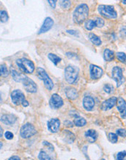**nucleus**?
Returning a JSON list of instances; mask_svg holds the SVG:
<instances>
[{
  "label": "nucleus",
  "instance_id": "f257e3e1",
  "mask_svg": "<svg viewBox=\"0 0 126 160\" xmlns=\"http://www.w3.org/2000/svg\"><path fill=\"white\" fill-rule=\"evenodd\" d=\"M89 16V7L86 4H81L76 7L73 13L74 23L81 24L87 20Z\"/></svg>",
  "mask_w": 126,
  "mask_h": 160
},
{
  "label": "nucleus",
  "instance_id": "f03ea898",
  "mask_svg": "<svg viewBox=\"0 0 126 160\" xmlns=\"http://www.w3.org/2000/svg\"><path fill=\"white\" fill-rule=\"evenodd\" d=\"M79 70L77 66L69 65L65 69L64 71V76L65 79L69 84H74L77 80L79 76Z\"/></svg>",
  "mask_w": 126,
  "mask_h": 160
},
{
  "label": "nucleus",
  "instance_id": "7ed1b4c3",
  "mask_svg": "<svg viewBox=\"0 0 126 160\" xmlns=\"http://www.w3.org/2000/svg\"><path fill=\"white\" fill-rule=\"evenodd\" d=\"M98 10L103 17L108 19H115L117 17V13L114 9V6L100 4L98 7Z\"/></svg>",
  "mask_w": 126,
  "mask_h": 160
},
{
  "label": "nucleus",
  "instance_id": "20e7f679",
  "mask_svg": "<svg viewBox=\"0 0 126 160\" xmlns=\"http://www.w3.org/2000/svg\"><path fill=\"white\" fill-rule=\"evenodd\" d=\"M16 64L24 73L26 74H32L35 69L34 63L27 58H21L16 61Z\"/></svg>",
  "mask_w": 126,
  "mask_h": 160
},
{
  "label": "nucleus",
  "instance_id": "39448f33",
  "mask_svg": "<svg viewBox=\"0 0 126 160\" xmlns=\"http://www.w3.org/2000/svg\"><path fill=\"white\" fill-rule=\"evenodd\" d=\"M37 75H38V76H39V79L44 81V86H45V87L47 88L48 90H52V89L54 87L53 81L52 79H50L49 75L47 74L45 70L41 67H38L37 68Z\"/></svg>",
  "mask_w": 126,
  "mask_h": 160
},
{
  "label": "nucleus",
  "instance_id": "423d86ee",
  "mask_svg": "<svg viewBox=\"0 0 126 160\" xmlns=\"http://www.w3.org/2000/svg\"><path fill=\"white\" fill-rule=\"evenodd\" d=\"M36 133V130L33 124L30 123H26L21 127L20 130V135L23 138H29L34 136Z\"/></svg>",
  "mask_w": 126,
  "mask_h": 160
},
{
  "label": "nucleus",
  "instance_id": "0eeeda50",
  "mask_svg": "<svg viewBox=\"0 0 126 160\" xmlns=\"http://www.w3.org/2000/svg\"><path fill=\"white\" fill-rule=\"evenodd\" d=\"M112 77L117 83V87H120L125 81V78L122 74V69L119 66H114L112 69Z\"/></svg>",
  "mask_w": 126,
  "mask_h": 160
},
{
  "label": "nucleus",
  "instance_id": "6e6552de",
  "mask_svg": "<svg viewBox=\"0 0 126 160\" xmlns=\"http://www.w3.org/2000/svg\"><path fill=\"white\" fill-rule=\"evenodd\" d=\"M21 82L23 83V85H24L25 90L28 93H35L36 90H37V87H36L35 82L32 79H31L30 78L25 76V75L23 76Z\"/></svg>",
  "mask_w": 126,
  "mask_h": 160
},
{
  "label": "nucleus",
  "instance_id": "1a4fd4ad",
  "mask_svg": "<svg viewBox=\"0 0 126 160\" xmlns=\"http://www.w3.org/2000/svg\"><path fill=\"white\" fill-rule=\"evenodd\" d=\"M11 99L13 103L16 106L22 104V103L26 100L24 93L20 90H15L11 93Z\"/></svg>",
  "mask_w": 126,
  "mask_h": 160
},
{
  "label": "nucleus",
  "instance_id": "9d476101",
  "mask_svg": "<svg viewBox=\"0 0 126 160\" xmlns=\"http://www.w3.org/2000/svg\"><path fill=\"white\" fill-rule=\"evenodd\" d=\"M64 105V101L60 96L58 94H53L50 100V106L52 109H57L61 108Z\"/></svg>",
  "mask_w": 126,
  "mask_h": 160
},
{
  "label": "nucleus",
  "instance_id": "9b49d317",
  "mask_svg": "<svg viewBox=\"0 0 126 160\" xmlns=\"http://www.w3.org/2000/svg\"><path fill=\"white\" fill-rule=\"evenodd\" d=\"M104 74V71L101 67L91 64L90 66V78L92 79H100Z\"/></svg>",
  "mask_w": 126,
  "mask_h": 160
},
{
  "label": "nucleus",
  "instance_id": "f8f14e48",
  "mask_svg": "<svg viewBox=\"0 0 126 160\" xmlns=\"http://www.w3.org/2000/svg\"><path fill=\"white\" fill-rule=\"evenodd\" d=\"M61 121L58 118H54V119H51L47 122V128L49 131L51 133H56L59 131V128H60Z\"/></svg>",
  "mask_w": 126,
  "mask_h": 160
},
{
  "label": "nucleus",
  "instance_id": "ddd939ff",
  "mask_svg": "<svg viewBox=\"0 0 126 160\" xmlns=\"http://www.w3.org/2000/svg\"><path fill=\"white\" fill-rule=\"evenodd\" d=\"M53 24H54V21L52 18L50 17L46 18L45 20H44V23H43L42 27H41V29H39V34H44V33L47 32V31H49V30H50L51 29H52L53 26Z\"/></svg>",
  "mask_w": 126,
  "mask_h": 160
},
{
  "label": "nucleus",
  "instance_id": "4468645a",
  "mask_svg": "<svg viewBox=\"0 0 126 160\" xmlns=\"http://www.w3.org/2000/svg\"><path fill=\"white\" fill-rule=\"evenodd\" d=\"M82 104H83V107L86 111H92L93 109L94 106H95L94 98L90 96H84V98H83V101H82Z\"/></svg>",
  "mask_w": 126,
  "mask_h": 160
},
{
  "label": "nucleus",
  "instance_id": "2eb2a0df",
  "mask_svg": "<svg viewBox=\"0 0 126 160\" xmlns=\"http://www.w3.org/2000/svg\"><path fill=\"white\" fill-rule=\"evenodd\" d=\"M117 98L116 97H112L106 100L102 103V109L103 111H107V110L112 109L117 103Z\"/></svg>",
  "mask_w": 126,
  "mask_h": 160
},
{
  "label": "nucleus",
  "instance_id": "dca6fc26",
  "mask_svg": "<svg viewBox=\"0 0 126 160\" xmlns=\"http://www.w3.org/2000/svg\"><path fill=\"white\" fill-rule=\"evenodd\" d=\"M117 107L118 111H120V113L121 114V116L123 119H125V114H126V104H125V100L122 98H119L117 100Z\"/></svg>",
  "mask_w": 126,
  "mask_h": 160
},
{
  "label": "nucleus",
  "instance_id": "f3484780",
  "mask_svg": "<svg viewBox=\"0 0 126 160\" xmlns=\"http://www.w3.org/2000/svg\"><path fill=\"white\" fill-rule=\"evenodd\" d=\"M1 120L4 124L7 125H13L17 120V117L13 114H4L1 117Z\"/></svg>",
  "mask_w": 126,
  "mask_h": 160
},
{
  "label": "nucleus",
  "instance_id": "a211bd4d",
  "mask_svg": "<svg viewBox=\"0 0 126 160\" xmlns=\"http://www.w3.org/2000/svg\"><path fill=\"white\" fill-rule=\"evenodd\" d=\"M84 136H85L86 139H87V141L89 143H92L95 142L96 140H97L98 134L96 133V131L94 130H88L84 133Z\"/></svg>",
  "mask_w": 126,
  "mask_h": 160
},
{
  "label": "nucleus",
  "instance_id": "6ab92c4d",
  "mask_svg": "<svg viewBox=\"0 0 126 160\" xmlns=\"http://www.w3.org/2000/svg\"><path fill=\"white\" fill-rule=\"evenodd\" d=\"M66 97L70 100H74L78 98V93L77 90L73 87H67L65 90Z\"/></svg>",
  "mask_w": 126,
  "mask_h": 160
},
{
  "label": "nucleus",
  "instance_id": "aec40b11",
  "mask_svg": "<svg viewBox=\"0 0 126 160\" xmlns=\"http://www.w3.org/2000/svg\"><path fill=\"white\" fill-rule=\"evenodd\" d=\"M89 39L90 40L91 42L93 44H94L96 46H100L102 44V39H100L99 36H98L97 35L95 34H93V33H90L89 34Z\"/></svg>",
  "mask_w": 126,
  "mask_h": 160
},
{
  "label": "nucleus",
  "instance_id": "412c9836",
  "mask_svg": "<svg viewBox=\"0 0 126 160\" xmlns=\"http://www.w3.org/2000/svg\"><path fill=\"white\" fill-rule=\"evenodd\" d=\"M114 58V53L113 51L109 49H105L104 52V59L107 62H110Z\"/></svg>",
  "mask_w": 126,
  "mask_h": 160
},
{
  "label": "nucleus",
  "instance_id": "4be33fe9",
  "mask_svg": "<svg viewBox=\"0 0 126 160\" xmlns=\"http://www.w3.org/2000/svg\"><path fill=\"white\" fill-rule=\"evenodd\" d=\"M86 123H87L86 120L83 117H81V116H76L75 119H74V125H76L77 127H83L85 125Z\"/></svg>",
  "mask_w": 126,
  "mask_h": 160
},
{
  "label": "nucleus",
  "instance_id": "5701e85b",
  "mask_svg": "<svg viewBox=\"0 0 126 160\" xmlns=\"http://www.w3.org/2000/svg\"><path fill=\"white\" fill-rule=\"evenodd\" d=\"M11 74H12L13 79H14L15 81H17V82H21V80H22L24 74H19V73H18L17 71L14 69L11 70Z\"/></svg>",
  "mask_w": 126,
  "mask_h": 160
},
{
  "label": "nucleus",
  "instance_id": "b1692460",
  "mask_svg": "<svg viewBox=\"0 0 126 160\" xmlns=\"http://www.w3.org/2000/svg\"><path fill=\"white\" fill-rule=\"evenodd\" d=\"M96 27V23L93 20H87L84 23V28L87 30V31H91Z\"/></svg>",
  "mask_w": 126,
  "mask_h": 160
},
{
  "label": "nucleus",
  "instance_id": "393cba45",
  "mask_svg": "<svg viewBox=\"0 0 126 160\" xmlns=\"http://www.w3.org/2000/svg\"><path fill=\"white\" fill-rule=\"evenodd\" d=\"M47 57L53 63L54 65H56V66L58 64V63H60V61H61V58L60 57H59V56H56V55L53 54V53L48 54Z\"/></svg>",
  "mask_w": 126,
  "mask_h": 160
},
{
  "label": "nucleus",
  "instance_id": "a878e982",
  "mask_svg": "<svg viewBox=\"0 0 126 160\" xmlns=\"http://www.w3.org/2000/svg\"><path fill=\"white\" fill-rule=\"evenodd\" d=\"M38 158H39V160H54L52 157H51L50 156L49 154H47L44 151H40L39 156H38Z\"/></svg>",
  "mask_w": 126,
  "mask_h": 160
},
{
  "label": "nucleus",
  "instance_id": "bb28decb",
  "mask_svg": "<svg viewBox=\"0 0 126 160\" xmlns=\"http://www.w3.org/2000/svg\"><path fill=\"white\" fill-rule=\"evenodd\" d=\"M95 21L96 23V27H99V28H102L104 26V20L102 18L99 17H96L95 19L93 20Z\"/></svg>",
  "mask_w": 126,
  "mask_h": 160
},
{
  "label": "nucleus",
  "instance_id": "cd10ccee",
  "mask_svg": "<svg viewBox=\"0 0 126 160\" xmlns=\"http://www.w3.org/2000/svg\"><path fill=\"white\" fill-rule=\"evenodd\" d=\"M8 14L5 10L0 12V21L2 23H5L8 21Z\"/></svg>",
  "mask_w": 126,
  "mask_h": 160
},
{
  "label": "nucleus",
  "instance_id": "c85d7f7f",
  "mask_svg": "<svg viewBox=\"0 0 126 160\" xmlns=\"http://www.w3.org/2000/svg\"><path fill=\"white\" fill-rule=\"evenodd\" d=\"M108 138H109V141L112 143H116L117 141H118V137H117V135L114 134V133H109Z\"/></svg>",
  "mask_w": 126,
  "mask_h": 160
},
{
  "label": "nucleus",
  "instance_id": "c756f323",
  "mask_svg": "<svg viewBox=\"0 0 126 160\" xmlns=\"http://www.w3.org/2000/svg\"><path fill=\"white\" fill-rule=\"evenodd\" d=\"M114 87L110 84H105L104 87V90L105 93H108V94H110V93H112L114 92Z\"/></svg>",
  "mask_w": 126,
  "mask_h": 160
},
{
  "label": "nucleus",
  "instance_id": "7c9ffc66",
  "mask_svg": "<svg viewBox=\"0 0 126 160\" xmlns=\"http://www.w3.org/2000/svg\"><path fill=\"white\" fill-rule=\"evenodd\" d=\"M117 58L121 61L122 63H125V53H122V52H119V53H117L116 54Z\"/></svg>",
  "mask_w": 126,
  "mask_h": 160
},
{
  "label": "nucleus",
  "instance_id": "2f4dec72",
  "mask_svg": "<svg viewBox=\"0 0 126 160\" xmlns=\"http://www.w3.org/2000/svg\"><path fill=\"white\" fill-rule=\"evenodd\" d=\"M71 4H72V1H61L60 3V5L62 8H64V9H66V8H69V7L71 6Z\"/></svg>",
  "mask_w": 126,
  "mask_h": 160
},
{
  "label": "nucleus",
  "instance_id": "473e14b6",
  "mask_svg": "<svg viewBox=\"0 0 126 160\" xmlns=\"http://www.w3.org/2000/svg\"><path fill=\"white\" fill-rule=\"evenodd\" d=\"M0 69L1 71V76H7L8 75V70L7 69L5 65H1L0 66Z\"/></svg>",
  "mask_w": 126,
  "mask_h": 160
},
{
  "label": "nucleus",
  "instance_id": "72a5a7b5",
  "mask_svg": "<svg viewBox=\"0 0 126 160\" xmlns=\"http://www.w3.org/2000/svg\"><path fill=\"white\" fill-rule=\"evenodd\" d=\"M125 151H120L117 154V160H125Z\"/></svg>",
  "mask_w": 126,
  "mask_h": 160
},
{
  "label": "nucleus",
  "instance_id": "f704fd0d",
  "mask_svg": "<svg viewBox=\"0 0 126 160\" xmlns=\"http://www.w3.org/2000/svg\"><path fill=\"white\" fill-rule=\"evenodd\" d=\"M117 136H120L121 137H125V130L123 129H119L117 130Z\"/></svg>",
  "mask_w": 126,
  "mask_h": 160
},
{
  "label": "nucleus",
  "instance_id": "c9c22d12",
  "mask_svg": "<svg viewBox=\"0 0 126 160\" xmlns=\"http://www.w3.org/2000/svg\"><path fill=\"white\" fill-rule=\"evenodd\" d=\"M13 134L12 133H11V132H10V131H7L5 133H4V137H5L6 139H7V140H11V139H13Z\"/></svg>",
  "mask_w": 126,
  "mask_h": 160
},
{
  "label": "nucleus",
  "instance_id": "e433bc0d",
  "mask_svg": "<svg viewBox=\"0 0 126 160\" xmlns=\"http://www.w3.org/2000/svg\"><path fill=\"white\" fill-rule=\"evenodd\" d=\"M47 2L49 3V4L50 5L51 7L53 8V9H55L56 7V1H50V0H48Z\"/></svg>",
  "mask_w": 126,
  "mask_h": 160
},
{
  "label": "nucleus",
  "instance_id": "4c0bfd02",
  "mask_svg": "<svg viewBox=\"0 0 126 160\" xmlns=\"http://www.w3.org/2000/svg\"><path fill=\"white\" fill-rule=\"evenodd\" d=\"M66 32L72 35H74V36H78V32L77 31H74V30H67Z\"/></svg>",
  "mask_w": 126,
  "mask_h": 160
},
{
  "label": "nucleus",
  "instance_id": "58836bf2",
  "mask_svg": "<svg viewBox=\"0 0 126 160\" xmlns=\"http://www.w3.org/2000/svg\"><path fill=\"white\" fill-rule=\"evenodd\" d=\"M8 160H21V158L18 156H13Z\"/></svg>",
  "mask_w": 126,
  "mask_h": 160
},
{
  "label": "nucleus",
  "instance_id": "ea45409f",
  "mask_svg": "<svg viewBox=\"0 0 126 160\" xmlns=\"http://www.w3.org/2000/svg\"><path fill=\"white\" fill-rule=\"evenodd\" d=\"M29 105V102H28L27 101H26V100H25L24 102L22 103V106H24V107H26V106H28Z\"/></svg>",
  "mask_w": 126,
  "mask_h": 160
},
{
  "label": "nucleus",
  "instance_id": "a19ab883",
  "mask_svg": "<svg viewBox=\"0 0 126 160\" xmlns=\"http://www.w3.org/2000/svg\"><path fill=\"white\" fill-rule=\"evenodd\" d=\"M3 136V129L1 128V127L0 126V138Z\"/></svg>",
  "mask_w": 126,
  "mask_h": 160
},
{
  "label": "nucleus",
  "instance_id": "79ce46f5",
  "mask_svg": "<svg viewBox=\"0 0 126 160\" xmlns=\"http://www.w3.org/2000/svg\"><path fill=\"white\" fill-rule=\"evenodd\" d=\"M1 101H2V98H1V95H0V103H1Z\"/></svg>",
  "mask_w": 126,
  "mask_h": 160
},
{
  "label": "nucleus",
  "instance_id": "37998d69",
  "mask_svg": "<svg viewBox=\"0 0 126 160\" xmlns=\"http://www.w3.org/2000/svg\"><path fill=\"white\" fill-rule=\"evenodd\" d=\"M1 147H2V143L0 142V149H1Z\"/></svg>",
  "mask_w": 126,
  "mask_h": 160
},
{
  "label": "nucleus",
  "instance_id": "c03bdc74",
  "mask_svg": "<svg viewBox=\"0 0 126 160\" xmlns=\"http://www.w3.org/2000/svg\"><path fill=\"white\" fill-rule=\"evenodd\" d=\"M1 76V69H0V76Z\"/></svg>",
  "mask_w": 126,
  "mask_h": 160
},
{
  "label": "nucleus",
  "instance_id": "a18cd8bd",
  "mask_svg": "<svg viewBox=\"0 0 126 160\" xmlns=\"http://www.w3.org/2000/svg\"><path fill=\"white\" fill-rule=\"evenodd\" d=\"M102 160H105V159H102Z\"/></svg>",
  "mask_w": 126,
  "mask_h": 160
}]
</instances>
